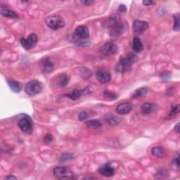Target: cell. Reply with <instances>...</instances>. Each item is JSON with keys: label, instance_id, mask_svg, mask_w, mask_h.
Segmentation results:
<instances>
[{"label": "cell", "instance_id": "cell-1", "mask_svg": "<svg viewBox=\"0 0 180 180\" xmlns=\"http://www.w3.org/2000/svg\"><path fill=\"white\" fill-rule=\"evenodd\" d=\"M110 35L112 38H117L123 35L128 29L126 22L121 21L120 16L118 14H113L110 17L107 22Z\"/></svg>", "mask_w": 180, "mask_h": 180}, {"label": "cell", "instance_id": "cell-2", "mask_svg": "<svg viewBox=\"0 0 180 180\" xmlns=\"http://www.w3.org/2000/svg\"><path fill=\"white\" fill-rule=\"evenodd\" d=\"M138 61V56L134 53H129L125 57H121L117 70L120 72L128 71L131 68L132 65Z\"/></svg>", "mask_w": 180, "mask_h": 180}, {"label": "cell", "instance_id": "cell-3", "mask_svg": "<svg viewBox=\"0 0 180 180\" xmlns=\"http://www.w3.org/2000/svg\"><path fill=\"white\" fill-rule=\"evenodd\" d=\"M45 22L48 27L53 30L63 28L66 25L63 18L59 16H48L45 18Z\"/></svg>", "mask_w": 180, "mask_h": 180}, {"label": "cell", "instance_id": "cell-4", "mask_svg": "<svg viewBox=\"0 0 180 180\" xmlns=\"http://www.w3.org/2000/svg\"><path fill=\"white\" fill-rule=\"evenodd\" d=\"M53 174L58 179H74L75 174L70 170V168L66 166H58L53 169Z\"/></svg>", "mask_w": 180, "mask_h": 180}, {"label": "cell", "instance_id": "cell-5", "mask_svg": "<svg viewBox=\"0 0 180 180\" xmlns=\"http://www.w3.org/2000/svg\"><path fill=\"white\" fill-rule=\"evenodd\" d=\"M42 91V86L41 83L38 80H31L25 84V92L28 96L33 97L41 93Z\"/></svg>", "mask_w": 180, "mask_h": 180}, {"label": "cell", "instance_id": "cell-6", "mask_svg": "<svg viewBox=\"0 0 180 180\" xmlns=\"http://www.w3.org/2000/svg\"><path fill=\"white\" fill-rule=\"evenodd\" d=\"M38 42V36L35 33H31L27 38H21V44L22 47L26 50L33 49Z\"/></svg>", "mask_w": 180, "mask_h": 180}, {"label": "cell", "instance_id": "cell-7", "mask_svg": "<svg viewBox=\"0 0 180 180\" xmlns=\"http://www.w3.org/2000/svg\"><path fill=\"white\" fill-rule=\"evenodd\" d=\"M99 51L103 56H108L115 54L118 52V48L112 42H107L100 47Z\"/></svg>", "mask_w": 180, "mask_h": 180}, {"label": "cell", "instance_id": "cell-8", "mask_svg": "<svg viewBox=\"0 0 180 180\" xmlns=\"http://www.w3.org/2000/svg\"><path fill=\"white\" fill-rule=\"evenodd\" d=\"M32 122L29 118H23L18 122V128L25 134H30L32 129Z\"/></svg>", "mask_w": 180, "mask_h": 180}, {"label": "cell", "instance_id": "cell-9", "mask_svg": "<svg viewBox=\"0 0 180 180\" xmlns=\"http://www.w3.org/2000/svg\"><path fill=\"white\" fill-rule=\"evenodd\" d=\"M148 23L145 21L136 20L133 24V31L135 35H140L148 29Z\"/></svg>", "mask_w": 180, "mask_h": 180}, {"label": "cell", "instance_id": "cell-10", "mask_svg": "<svg viewBox=\"0 0 180 180\" xmlns=\"http://www.w3.org/2000/svg\"><path fill=\"white\" fill-rule=\"evenodd\" d=\"M41 68L42 72L48 74L53 71L54 68V65L49 57H46L42 59L41 61Z\"/></svg>", "mask_w": 180, "mask_h": 180}, {"label": "cell", "instance_id": "cell-11", "mask_svg": "<svg viewBox=\"0 0 180 180\" xmlns=\"http://www.w3.org/2000/svg\"><path fill=\"white\" fill-rule=\"evenodd\" d=\"M75 35L77 38L86 39L89 37V31L86 25H80L75 30Z\"/></svg>", "mask_w": 180, "mask_h": 180}, {"label": "cell", "instance_id": "cell-12", "mask_svg": "<svg viewBox=\"0 0 180 180\" xmlns=\"http://www.w3.org/2000/svg\"><path fill=\"white\" fill-rule=\"evenodd\" d=\"M98 173L104 177H110L113 176L115 172V168L110 164H107L102 166V167L98 169Z\"/></svg>", "mask_w": 180, "mask_h": 180}, {"label": "cell", "instance_id": "cell-13", "mask_svg": "<svg viewBox=\"0 0 180 180\" xmlns=\"http://www.w3.org/2000/svg\"><path fill=\"white\" fill-rule=\"evenodd\" d=\"M96 77H97V80L102 84L108 82L111 79V74L105 70H98L96 73Z\"/></svg>", "mask_w": 180, "mask_h": 180}, {"label": "cell", "instance_id": "cell-14", "mask_svg": "<svg viewBox=\"0 0 180 180\" xmlns=\"http://www.w3.org/2000/svg\"><path fill=\"white\" fill-rule=\"evenodd\" d=\"M132 105L131 103L125 102L119 104L116 108V112L120 115H125L132 111Z\"/></svg>", "mask_w": 180, "mask_h": 180}, {"label": "cell", "instance_id": "cell-15", "mask_svg": "<svg viewBox=\"0 0 180 180\" xmlns=\"http://www.w3.org/2000/svg\"><path fill=\"white\" fill-rule=\"evenodd\" d=\"M7 83L8 84V86H9V87L11 88V89L12 90L13 92L18 93L22 90L21 84L18 81L11 80V79H8Z\"/></svg>", "mask_w": 180, "mask_h": 180}, {"label": "cell", "instance_id": "cell-16", "mask_svg": "<svg viewBox=\"0 0 180 180\" xmlns=\"http://www.w3.org/2000/svg\"><path fill=\"white\" fill-rule=\"evenodd\" d=\"M132 49L135 52H141L143 50V45L138 37H134L132 42Z\"/></svg>", "mask_w": 180, "mask_h": 180}, {"label": "cell", "instance_id": "cell-17", "mask_svg": "<svg viewBox=\"0 0 180 180\" xmlns=\"http://www.w3.org/2000/svg\"><path fill=\"white\" fill-rule=\"evenodd\" d=\"M1 14L4 17H7V18H13V19H17L18 18V15L17 13H16L15 11H13L11 9H8V8H1Z\"/></svg>", "mask_w": 180, "mask_h": 180}, {"label": "cell", "instance_id": "cell-18", "mask_svg": "<svg viewBox=\"0 0 180 180\" xmlns=\"http://www.w3.org/2000/svg\"><path fill=\"white\" fill-rule=\"evenodd\" d=\"M154 108L155 107L153 104L151 103H144L141 107V111H142V114L148 115L153 111Z\"/></svg>", "mask_w": 180, "mask_h": 180}, {"label": "cell", "instance_id": "cell-19", "mask_svg": "<svg viewBox=\"0 0 180 180\" xmlns=\"http://www.w3.org/2000/svg\"><path fill=\"white\" fill-rule=\"evenodd\" d=\"M82 94V90L74 89L72 92H70V94H66V96L69 97L70 99L72 101H77L81 97Z\"/></svg>", "mask_w": 180, "mask_h": 180}, {"label": "cell", "instance_id": "cell-20", "mask_svg": "<svg viewBox=\"0 0 180 180\" xmlns=\"http://www.w3.org/2000/svg\"><path fill=\"white\" fill-rule=\"evenodd\" d=\"M148 90L147 88L146 87H142V88H139L137 89L133 94L132 95V98H139V97H143L148 94Z\"/></svg>", "mask_w": 180, "mask_h": 180}, {"label": "cell", "instance_id": "cell-21", "mask_svg": "<svg viewBox=\"0 0 180 180\" xmlns=\"http://www.w3.org/2000/svg\"><path fill=\"white\" fill-rule=\"evenodd\" d=\"M69 76L66 75V74H63V75H61L60 77L58 78V86L61 87H65L66 86H67V84H68L69 82Z\"/></svg>", "mask_w": 180, "mask_h": 180}, {"label": "cell", "instance_id": "cell-22", "mask_svg": "<svg viewBox=\"0 0 180 180\" xmlns=\"http://www.w3.org/2000/svg\"><path fill=\"white\" fill-rule=\"evenodd\" d=\"M151 153L155 157L161 158L164 156V150L160 146H156V147H153L151 149Z\"/></svg>", "mask_w": 180, "mask_h": 180}, {"label": "cell", "instance_id": "cell-23", "mask_svg": "<svg viewBox=\"0 0 180 180\" xmlns=\"http://www.w3.org/2000/svg\"><path fill=\"white\" fill-rule=\"evenodd\" d=\"M86 125L88 128H92L94 129H99L101 127V123L97 120H89L85 122Z\"/></svg>", "mask_w": 180, "mask_h": 180}, {"label": "cell", "instance_id": "cell-24", "mask_svg": "<svg viewBox=\"0 0 180 180\" xmlns=\"http://www.w3.org/2000/svg\"><path fill=\"white\" fill-rule=\"evenodd\" d=\"M179 13H176L174 15V25L173 30L176 32H179L180 30V25H179Z\"/></svg>", "mask_w": 180, "mask_h": 180}, {"label": "cell", "instance_id": "cell-25", "mask_svg": "<svg viewBox=\"0 0 180 180\" xmlns=\"http://www.w3.org/2000/svg\"><path fill=\"white\" fill-rule=\"evenodd\" d=\"M103 96L108 100H115L118 98V94L110 91H108V90H105V91H104Z\"/></svg>", "mask_w": 180, "mask_h": 180}, {"label": "cell", "instance_id": "cell-26", "mask_svg": "<svg viewBox=\"0 0 180 180\" xmlns=\"http://www.w3.org/2000/svg\"><path fill=\"white\" fill-rule=\"evenodd\" d=\"M179 112V105H175V106H172L171 107V111L169 113L168 116L169 118H170V119H171L172 118H173L174 116L178 113Z\"/></svg>", "mask_w": 180, "mask_h": 180}, {"label": "cell", "instance_id": "cell-27", "mask_svg": "<svg viewBox=\"0 0 180 180\" xmlns=\"http://www.w3.org/2000/svg\"><path fill=\"white\" fill-rule=\"evenodd\" d=\"M106 120H108V122L111 124V125H118L121 121L120 118L115 117L114 115H111V116L108 117V118H106Z\"/></svg>", "mask_w": 180, "mask_h": 180}, {"label": "cell", "instance_id": "cell-28", "mask_svg": "<svg viewBox=\"0 0 180 180\" xmlns=\"http://www.w3.org/2000/svg\"><path fill=\"white\" fill-rule=\"evenodd\" d=\"M74 158V155L71 153H65L62 154L60 158V161H67V160H72Z\"/></svg>", "mask_w": 180, "mask_h": 180}, {"label": "cell", "instance_id": "cell-29", "mask_svg": "<svg viewBox=\"0 0 180 180\" xmlns=\"http://www.w3.org/2000/svg\"><path fill=\"white\" fill-rule=\"evenodd\" d=\"M88 118H89V115L85 111H82L80 112V114L78 115V119L80 121L86 120Z\"/></svg>", "mask_w": 180, "mask_h": 180}, {"label": "cell", "instance_id": "cell-30", "mask_svg": "<svg viewBox=\"0 0 180 180\" xmlns=\"http://www.w3.org/2000/svg\"><path fill=\"white\" fill-rule=\"evenodd\" d=\"M94 91V88L92 86L87 87L85 89L82 90V94H90Z\"/></svg>", "mask_w": 180, "mask_h": 180}, {"label": "cell", "instance_id": "cell-31", "mask_svg": "<svg viewBox=\"0 0 180 180\" xmlns=\"http://www.w3.org/2000/svg\"><path fill=\"white\" fill-rule=\"evenodd\" d=\"M53 140V137L51 134H47L44 138V142L45 143H49Z\"/></svg>", "mask_w": 180, "mask_h": 180}, {"label": "cell", "instance_id": "cell-32", "mask_svg": "<svg viewBox=\"0 0 180 180\" xmlns=\"http://www.w3.org/2000/svg\"><path fill=\"white\" fill-rule=\"evenodd\" d=\"M160 77H161L162 80H168V79L170 78V72H163L162 75H160Z\"/></svg>", "mask_w": 180, "mask_h": 180}, {"label": "cell", "instance_id": "cell-33", "mask_svg": "<svg viewBox=\"0 0 180 180\" xmlns=\"http://www.w3.org/2000/svg\"><path fill=\"white\" fill-rule=\"evenodd\" d=\"M118 11H120V13H126V11H128V8L125 4H120L118 7Z\"/></svg>", "mask_w": 180, "mask_h": 180}, {"label": "cell", "instance_id": "cell-34", "mask_svg": "<svg viewBox=\"0 0 180 180\" xmlns=\"http://www.w3.org/2000/svg\"><path fill=\"white\" fill-rule=\"evenodd\" d=\"M173 164L174 165H176V167L177 168H179V156L176 157L173 160Z\"/></svg>", "mask_w": 180, "mask_h": 180}, {"label": "cell", "instance_id": "cell-35", "mask_svg": "<svg viewBox=\"0 0 180 180\" xmlns=\"http://www.w3.org/2000/svg\"><path fill=\"white\" fill-rule=\"evenodd\" d=\"M153 1H149V0H144L143 1V4L145 6H151L152 4H153Z\"/></svg>", "mask_w": 180, "mask_h": 180}, {"label": "cell", "instance_id": "cell-36", "mask_svg": "<svg viewBox=\"0 0 180 180\" xmlns=\"http://www.w3.org/2000/svg\"><path fill=\"white\" fill-rule=\"evenodd\" d=\"M81 3L84 5H90L94 3V1H92V0H86V1H81Z\"/></svg>", "mask_w": 180, "mask_h": 180}, {"label": "cell", "instance_id": "cell-37", "mask_svg": "<svg viewBox=\"0 0 180 180\" xmlns=\"http://www.w3.org/2000/svg\"><path fill=\"white\" fill-rule=\"evenodd\" d=\"M179 129H180V128H179V122H178V123H177V125L174 126V130L176 131V132L177 134H179Z\"/></svg>", "mask_w": 180, "mask_h": 180}, {"label": "cell", "instance_id": "cell-38", "mask_svg": "<svg viewBox=\"0 0 180 180\" xmlns=\"http://www.w3.org/2000/svg\"><path fill=\"white\" fill-rule=\"evenodd\" d=\"M4 179H17V177L14 176H7L5 177Z\"/></svg>", "mask_w": 180, "mask_h": 180}]
</instances>
